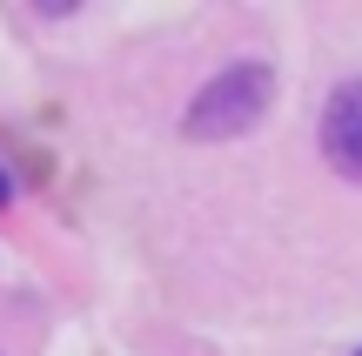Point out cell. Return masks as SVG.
<instances>
[{
    "instance_id": "7a4b0ae2",
    "label": "cell",
    "mask_w": 362,
    "mask_h": 356,
    "mask_svg": "<svg viewBox=\"0 0 362 356\" xmlns=\"http://www.w3.org/2000/svg\"><path fill=\"white\" fill-rule=\"evenodd\" d=\"M322 155L349 182H362V81H342L322 108Z\"/></svg>"
},
{
    "instance_id": "6da1fadb",
    "label": "cell",
    "mask_w": 362,
    "mask_h": 356,
    "mask_svg": "<svg viewBox=\"0 0 362 356\" xmlns=\"http://www.w3.org/2000/svg\"><path fill=\"white\" fill-rule=\"evenodd\" d=\"M269 101H275V67L269 61H235L188 101L181 128H188L194 142H235V134H248L269 115Z\"/></svg>"
},
{
    "instance_id": "277c9868",
    "label": "cell",
    "mask_w": 362,
    "mask_h": 356,
    "mask_svg": "<svg viewBox=\"0 0 362 356\" xmlns=\"http://www.w3.org/2000/svg\"><path fill=\"white\" fill-rule=\"evenodd\" d=\"M356 356H362V350H356Z\"/></svg>"
},
{
    "instance_id": "3957f363",
    "label": "cell",
    "mask_w": 362,
    "mask_h": 356,
    "mask_svg": "<svg viewBox=\"0 0 362 356\" xmlns=\"http://www.w3.org/2000/svg\"><path fill=\"white\" fill-rule=\"evenodd\" d=\"M0 209H7V168H0Z\"/></svg>"
}]
</instances>
